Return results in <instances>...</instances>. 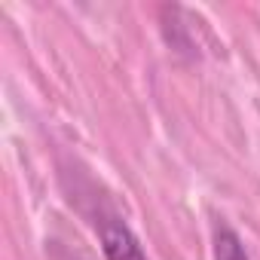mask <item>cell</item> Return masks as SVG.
I'll list each match as a JSON object with an SVG mask.
<instances>
[{"label": "cell", "mask_w": 260, "mask_h": 260, "mask_svg": "<svg viewBox=\"0 0 260 260\" xmlns=\"http://www.w3.org/2000/svg\"><path fill=\"white\" fill-rule=\"evenodd\" d=\"M98 236H101L104 260H147L138 236L116 214H101L98 217Z\"/></svg>", "instance_id": "obj_1"}, {"label": "cell", "mask_w": 260, "mask_h": 260, "mask_svg": "<svg viewBox=\"0 0 260 260\" xmlns=\"http://www.w3.org/2000/svg\"><path fill=\"white\" fill-rule=\"evenodd\" d=\"M214 260H251L245 245H242V239L226 223L214 226Z\"/></svg>", "instance_id": "obj_2"}]
</instances>
